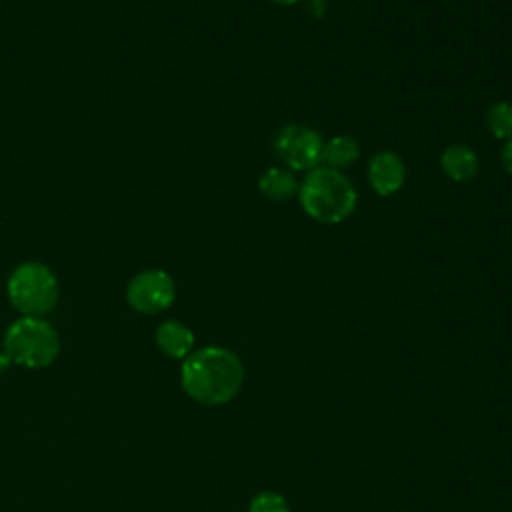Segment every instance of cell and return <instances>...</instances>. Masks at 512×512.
Listing matches in <instances>:
<instances>
[{
    "label": "cell",
    "instance_id": "1",
    "mask_svg": "<svg viewBox=\"0 0 512 512\" xmlns=\"http://www.w3.org/2000/svg\"><path fill=\"white\" fill-rule=\"evenodd\" d=\"M180 382L194 402L202 406H220L240 392L244 366L232 350L206 346L184 358Z\"/></svg>",
    "mask_w": 512,
    "mask_h": 512
},
{
    "label": "cell",
    "instance_id": "2",
    "mask_svg": "<svg viewBox=\"0 0 512 512\" xmlns=\"http://www.w3.org/2000/svg\"><path fill=\"white\" fill-rule=\"evenodd\" d=\"M298 200L312 220L320 224H340L356 210L358 192L342 170L316 166L306 172L300 182Z\"/></svg>",
    "mask_w": 512,
    "mask_h": 512
},
{
    "label": "cell",
    "instance_id": "3",
    "mask_svg": "<svg viewBox=\"0 0 512 512\" xmlns=\"http://www.w3.org/2000/svg\"><path fill=\"white\" fill-rule=\"evenodd\" d=\"M4 352L24 368H46L60 352L58 332L50 322L36 316H22L4 334Z\"/></svg>",
    "mask_w": 512,
    "mask_h": 512
},
{
    "label": "cell",
    "instance_id": "4",
    "mask_svg": "<svg viewBox=\"0 0 512 512\" xmlns=\"http://www.w3.org/2000/svg\"><path fill=\"white\" fill-rule=\"evenodd\" d=\"M10 304L22 316L42 318L60 296L56 274L42 262H24L12 270L6 284Z\"/></svg>",
    "mask_w": 512,
    "mask_h": 512
},
{
    "label": "cell",
    "instance_id": "5",
    "mask_svg": "<svg viewBox=\"0 0 512 512\" xmlns=\"http://www.w3.org/2000/svg\"><path fill=\"white\" fill-rule=\"evenodd\" d=\"M322 134L306 124H286L274 138V152L292 172H310L322 162Z\"/></svg>",
    "mask_w": 512,
    "mask_h": 512
},
{
    "label": "cell",
    "instance_id": "6",
    "mask_svg": "<svg viewBox=\"0 0 512 512\" xmlns=\"http://www.w3.org/2000/svg\"><path fill=\"white\" fill-rule=\"evenodd\" d=\"M176 298V284L172 276L160 268L138 272L128 288L126 300L140 314H158L172 306Z\"/></svg>",
    "mask_w": 512,
    "mask_h": 512
},
{
    "label": "cell",
    "instance_id": "7",
    "mask_svg": "<svg viewBox=\"0 0 512 512\" xmlns=\"http://www.w3.org/2000/svg\"><path fill=\"white\" fill-rule=\"evenodd\" d=\"M368 182L380 196L396 194L406 182V164L392 150L376 152L368 162Z\"/></svg>",
    "mask_w": 512,
    "mask_h": 512
},
{
    "label": "cell",
    "instance_id": "8",
    "mask_svg": "<svg viewBox=\"0 0 512 512\" xmlns=\"http://www.w3.org/2000/svg\"><path fill=\"white\" fill-rule=\"evenodd\" d=\"M442 172L454 182H468L478 174L480 160L466 144H450L440 156Z\"/></svg>",
    "mask_w": 512,
    "mask_h": 512
},
{
    "label": "cell",
    "instance_id": "9",
    "mask_svg": "<svg viewBox=\"0 0 512 512\" xmlns=\"http://www.w3.org/2000/svg\"><path fill=\"white\" fill-rule=\"evenodd\" d=\"M156 344L166 356L184 360L186 356L192 354L194 334L186 324L178 320H164L156 328Z\"/></svg>",
    "mask_w": 512,
    "mask_h": 512
},
{
    "label": "cell",
    "instance_id": "10",
    "mask_svg": "<svg viewBox=\"0 0 512 512\" xmlns=\"http://www.w3.org/2000/svg\"><path fill=\"white\" fill-rule=\"evenodd\" d=\"M300 182L296 180L294 172L280 166H270L258 178V190L272 202H286L298 194Z\"/></svg>",
    "mask_w": 512,
    "mask_h": 512
},
{
    "label": "cell",
    "instance_id": "11",
    "mask_svg": "<svg viewBox=\"0 0 512 512\" xmlns=\"http://www.w3.org/2000/svg\"><path fill=\"white\" fill-rule=\"evenodd\" d=\"M358 158H360V144L356 138L348 134H338V136H332L328 142H324L322 162L328 168L344 170L352 166Z\"/></svg>",
    "mask_w": 512,
    "mask_h": 512
},
{
    "label": "cell",
    "instance_id": "12",
    "mask_svg": "<svg viewBox=\"0 0 512 512\" xmlns=\"http://www.w3.org/2000/svg\"><path fill=\"white\" fill-rule=\"evenodd\" d=\"M486 126L498 140H510L512 138V102L500 100L494 102L486 112Z\"/></svg>",
    "mask_w": 512,
    "mask_h": 512
},
{
    "label": "cell",
    "instance_id": "13",
    "mask_svg": "<svg viewBox=\"0 0 512 512\" xmlns=\"http://www.w3.org/2000/svg\"><path fill=\"white\" fill-rule=\"evenodd\" d=\"M248 512H290V508L284 496H280L278 492L262 490L250 500Z\"/></svg>",
    "mask_w": 512,
    "mask_h": 512
},
{
    "label": "cell",
    "instance_id": "14",
    "mask_svg": "<svg viewBox=\"0 0 512 512\" xmlns=\"http://www.w3.org/2000/svg\"><path fill=\"white\" fill-rule=\"evenodd\" d=\"M500 158H502V166H504V170L512 176V138L504 142Z\"/></svg>",
    "mask_w": 512,
    "mask_h": 512
},
{
    "label": "cell",
    "instance_id": "15",
    "mask_svg": "<svg viewBox=\"0 0 512 512\" xmlns=\"http://www.w3.org/2000/svg\"><path fill=\"white\" fill-rule=\"evenodd\" d=\"M10 362H12V360H10V356H8L6 352H2V354H0V370H6Z\"/></svg>",
    "mask_w": 512,
    "mask_h": 512
},
{
    "label": "cell",
    "instance_id": "16",
    "mask_svg": "<svg viewBox=\"0 0 512 512\" xmlns=\"http://www.w3.org/2000/svg\"><path fill=\"white\" fill-rule=\"evenodd\" d=\"M272 4H278V6H292V4H296V2H300V0H270Z\"/></svg>",
    "mask_w": 512,
    "mask_h": 512
}]
</instances>
